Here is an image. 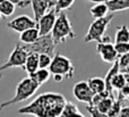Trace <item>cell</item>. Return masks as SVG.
I'll list each match as a JSON object with an SVG mask.
<instances>
[{
    "label": "cell",
    "instance_id": "obj_1",
    "mask_svg": "<svg viewBox=\"0 0 129 117\" xmlns=\"http://www.w3.org/2000/svg\"><path fill=\"white\" fill-rule=\"evenodd\" d=\"M66 102V98L61 93L44 92L38 96L31 104L19 108L18 113L34 117H59Z\"/></svg>",
    "mask_w": 129,
    "mask_h": 117
},
{
    "label": "cell",
    "instance_id": "obj_2",
    "mask_svg": "<svg viewBox=\"0 0 129 117\" xmlns=\"http://www.w3.org/2000/svg\"><path fill=\"white\" fill-rule=\"evenodd\" d=\"M51 36L56 45L59 43L66 42L67 40L74 39L76 36L73 25H71L70 20L64 11H61L58 14V17H57L53 27H52Z\"/></svg>",
    "mask_w": 129,
    "mask_h": 117
},
{
    "label": "cell",
    "instance_id": "obj_3",
    "mask_svg": "<svg viewBox=\"0 0 129 117\" xmlns=\"http://www.w3.org/2000/svg\"><path fill=\"white\" fill-rule=\"evenodd\" d=\"M40 86L35 83L34 81H32L29 77H25L16 86V92L11 99L4 101L2 104H0V111H2L5 108L11 106V105L18 104V102H22L27 100L28 98H31L32 96H34L38 91V89Z\"/></svg>",
    "mask_w": 129,
    "mask_h": 117
},
{
    "label": "cell",
    "instance_id": "obj_4",
    "mask_svg": "<svg viewBox=\"0 0 129 117\" xmlns=\"http://www.w3.org/2000/svg\"><path fill=\"white\" fill-rule=\"evenodd\" d=\"M113 17H114V14H108L103 18L94 19V22L89 25L86 35L84 36L85 42H92V41H96L98 43L103 42L105 36V32H107L108 27H109L111 20L113 19Z\"/></svg>",
    "mask_w": 129,
    "mask_h": 117
},
{
    "label": "cell",
    "instance_id": "obj_5",
    "mask_svg": "<svg viewBox=\"0 0 129 117\" xmlns=\"http://www.w3.org/2000/svg\"><path fill=\"white\" fill-rule=\"evenodd\" d=\"M48 71L50 72V74L59 75L62 79H73L75 74V67L70 59L61 54H56L54 57H52Z\"/></svg>",
    "mask_w": 129,
    "mask_h": 117
},
{
    "label": "cell",
    "instance_id": "obj_6",
    "mask_svg": "<svg viewBox=\"0 0 129 117\" xmlns=\"http://www.w3.org/2000/svg\"><path fill=\"white\" fill-rule=\"evenodd\" d=\"M20 45H22L23 49L27 54H38V55L47 54V55L52 56L54 54V50H56V44L53 42V39H52L51 34L40 36L32 44H22L20 43Z\"/></svg>",
    "mask_w": 129,
    "mask_h": 117
},
{
    "label": "cell",
    "instance_id": "obj_7",
    "mask_svg": "<svg viewBox=\"0 0 129 117\" xmlns=\"http://www.w3.org/2000/svg\"><path fill=\"white\" fill-rule=\"evenodd\" d=\"M26 57H27V52L23 49L20 43H17L15 45V48H14V50L11 51L10 56L8 57V59L0 66V73L5 69H9V68H13V67L24 68Z\"/></svg>",
    "mask_w": 129,
    "mask_h": 117
},
{
    "label": "cell",
    "instance_id": "obj_8",
    "mask_svg": "<svg viewBox=\"0 0 129 117\" xmlns=\"http://www.w3.org/2000/svg\"><path fill=\"white\" fill-rule=\"evenodd\" d=\"M7 26L10 30H13V31H15V32H18V33L20 34L28 29L36 27V22L27 15H20V16H18V17L14 18V19L10 20L9 23H7Z\"/></svg>",
    "mask_w": 129,
    "mask_h": 117
},
{
    "label": "cell",
    "instance_id": "obj_9",
    "mask_svg": "<svg viewBox=\"0 0 129 117\" xmlns=\"http://www.w3.org/2000/svg\"><path fill=\"white\" fill-rule=\"evenodd\" d=\"M56 19H57V14L54 11V9H51L50 11H48L47 14H44L39 19V22L36 23V29L39 30L40 36L51 34L52 27H53Z\"/></svg>",
    "mask_w": 129,
    "mask_h": 117
},
{
    "label": "cell",
    "instance_id": "obj_10",
    "mask_svg": "<svg viewBox=\"0 0 129 117\" xmlns=\"http://www.w3.org/2000/svg\"><path fill=\"white\" fill-rule=\"evenodd\" d=\"M73 95L78 101L85 102L86 105H91L92 99H93L94 95L88 88L86 81H80L74 85L73 88Z\"/></svg>",
    "mask_w": 129,
    "mask_h": 117
},
{
    "label": "cell",
    "instance_id": "obj_11",
    "mask_svg": "<svg viewBox=\"0 0 129 117\" xmlns=\"http://www.w3.org/2000/svg\"><path fill=\"white\" fill-rule=\"evenodd\" d=\"M96 51H98L101 59H102L104 63L113 64L114 61L118 59V55H117L116 50H114L113 43H111V42L98 43V45H96Z\"/></svg>",
    "mask_w": 129,
    "mask_h": 117
},
{
    "label": "cell",
    "instance_id": "obj_12",
    "mask_svg": "<svg viewBox=\"0 0 129 117\" xmlns=\"http://www.w3.org/2000/svg\"><path fill=\"white\" fill-rule=\"evenodd\" d=\"M31 5L34 14V20L36 23L44 14L53 9L51 7V0H31Z\"/></svg>",
    "mask_w": 129,
    "mask_h": 117
},
{
    "label": "cell",
    "instance_id": "obj_13",
    "mask_svg": "<svg viewBox=\"0 0 129 117\" xmlns=\"http://www.w3.org/2000/svg\"><path fill=\"white\" fill-rule=\"evenodd\" d=\"M118 73H119V65H118V60H116L113 64H112L111 68L108 71L107 75H105V77H104L105 92H107L108 95L112 96V97H113V89H112V86H111V81Z\"/></svg>",
    "mask_w": 129,
    "mask_h": 117
},
{
    "label": "cell",
    "instance_id": "obj_14",
    "mask_svg": "<svg viewBox=\"0 0 129 117\" xmlns=\"http://www.w3.org/2000/svg\"><path fill=\"white\" fill-rule=\"evenodd\" d=\"M39 38H40L39 30L36 29V27H33V29H28V30H26V31H24L23 33H20L19 41L22 44H32V43L35 42Z\"/></svg>",
    "mask_w": 129,
    "mask_h": 117
},
{
    "label": "cell",
    "instance_id": "obj_15",
    "mask_svg": "<svg viewBox=\"0 0 129 117\" xmlns=\"http://www.w3.org/2000/svg\"><path fill=\"white\" fill-rule=\"evenodd\" d=\"M23 69L27 72V74L31 75L39 69V55L38 54H27L25 65Z\"/></svg>",
    "mask_w": 129,
    "mask_h": 117
},
{
    "label": "cell",
    "instance_id": "obj_16",
    "mask_svg": "<svg viewBox=\"0 0 129 117\" xmlns=\"http://www.w3.org/2000/svg\"><path fill=\"white\" fill-rule=\"evenodd\" d=\"M86 83L93 92V95H99V93H102L105 91L104 80L101 77H91L86 81Z\"/></svg>",
    "mask_w": 129,
    "mask_h": 117
},
{
    "label": "cell",
    "instance_id": "obj_17",
    "mask_svg": "<svg viewBox=\"0 0 129 117\" xmlns=\"http://www.w3.org/2000/svg\"><path fill=\"white\" fill-rule=\"evenodd\" d=\"M50 75L51 74H50V72L48 69H41V68H39L33 74L28 75V77L40 86V85H42V84H44L45 82L50 79Z\"/></svg>",
    "mask_w": 129,
    "mask_h": 117
},
{
    "label": "cell",
    "instance_id": "obj_18",
    "mask_svg": "<svg viewBox=\"0 0 129 117\" xmlns=\"http://www.w3.org/2000/svg\"><path fill=\"white\" fill-rule=\"evenodd\" d=\"M109 11L117 13V11H123L129 9V0H110L107 2Z\"/></svg>",
    "mask_w": 129,
    "mask_h": 117
},
{
    "label": "cell",
    "instance_id": "obj_19",
    "mask_svg": "<svg viewBox=\"0 0 129 117\" xmlns=\"http://www.w3.org/2000/svg\"><path fill=\"white\" fill-rule=\"evenodd\" d=\"M59 117H85L82 113L79 111V109L77 108L75 104L70 101H67L64 105V108L62 110V113L60 114Z\"/></svg>",
    "mask_w": 129,
    "mask_h": 117
},
{
    "label": "cell",
    "instance_id": "obj_20",
    "mask_svg": "<svg viewBox=\"0 0 129 117\" xmlns=\"http://www.w3.org/2000/svg\"><path fill=\"white\" fill-rule=\"evenodd\" d=\"M129 42V27L126 24L117 27V32L114 35V43H125Z\"/></svg>",
    "mask_w": 129,
    "mask_h": 117
},
{
    "label": "cell",
    "instance_id": "obj_21",
    "mask_svg": "<svg viewBox=\"0 0 129 117\" xmlns=\"http://www.w3.org/2000/svg\"><path fill=\"white\" fill-rule=\"evenodd\" d=\"M123 100H125V97L122 96V93L120 91H118V98H117V100L113 101V105H112L111 109L109 110V113L107 114V117H118L121 108H122Z\"/></svg>",
    "mask_w": 129,
    "mask_h": 117
},
{
    "label": "cell",
    "instance_id": "obj_22",
    "mask_svg": "<svg viewBox=\"0 0 129 117\" xmlns=\"http://www.w3.org/2000/svg\"><path fill=\"white\" fill-rule=\"evenodd\" d=\"M89 11H91L92 16L94 17V19H99V18L105 17L109 13V9H108L107 4H98L92 7L89 9Z\"/></svg>",
    "mask_w": 129,
    "mask_h": 117
},
{
    "label": "cell",
    "instance_id": "obj_23",
    "mask_svg": "<svg viewBox=\"0 0 129 117\" xmlns=\"http://www.w3.org/2000/svg\"><path fill=\"white\" fill-rule=\"evenodd\" d=\"M113 101H114L113 97H107V98H104V99H102L96 106H94V107H96V109H98L102 115H104L107 117V114L109 113V110L111 109L112 105H113Z\"/></svg>",
    "mask_w": 129,
    "mask_h": 117
},
{
    "label": "cell",
    "instance_id": "obj_24",
    "mask_svg": "<svg viewBox=\"0 0 129 117\" xmlns=\"http://www.w3.org/2000/svg\"><path fill=\"white\" fill-rule=\"evenodd\" d=\"M16 6L6 0H0V15L1 17H9L14 14Z\"/></svg>",
    "mask_w": 129,
    "mask_h": 117
},
{
    "label": "cell",
    "instance_id": "obj_25",
    "mask_svg": "<svg viewBox=\"0 0 129 117\" xmlns=\"http://www.w3.org/2000/svg\"><path fill=\"white\" fill-rule=\"evenodd\" d=\"M111 86L113 90H118V91H121L123 88L126 86V79H125V75L122 73L119 72L116 76L112 79L111 81Z\"/></svg>",
    "mask_w": 129,
    "mask_h": 117
},
{
    "label": "cell",
    "instance_id": "obj_26",
    "mask_svg": "<svg viewBox=\"0 0 129 117\" xmlns=\"http://www.w3.org/2000/svg\"><path fill=\"white\" fill-rule=\"evenodd\" d=\"M74 2H75V0H57L53 9L56 11V14L58 15L59 13L66 10V9H70L73 7Z\"/></svg>",
    "mask_w": 129,
    "mask_h": 117
},
{
    "label": "cell",
    "instance_id": "obj_27",
    "mask_svg": "<svg viewBox=\"0 0 129 117\" xmlns=\"http://www.w3.org/2000/svg\"><path fill=\"white\" fill-rule=\"evenodd\" d=\"M52 60V56L47 54H41L39 55V68L41 69H48Z\"/></svg>",
    "mask_w": 129,
    "mask_h": 117
},
{
    "label": "cell",
    "instance_id": "obj_28",
    "mask_svg": "<svg viewBox=\"0 0 129 117\" xmlns=\"http://www.w3.org/2000/svg\"><path fill=\"white\" fill-rule=\"evenodd\" d=\"M114 50H116L117 55L119 56H122V55L129 52V42H125V43H114L113 44Z\"/></svg>",
    "mask_w": 129,
    "mask_h": 117
},
{
    "label": "cell",
    "instance_id": "obj_29",
    "mask_svg": "<svg viewBox=\"0 0 129 117\" xmlns=\"http://www.w3.org/2000/svg\"><path fill=\"white\" fill-rule=\"evenodd\" d=\"M117 60H118L119 71L122 69V68H125L126 66L129 65V52H127V54H125V55H122V56H119Z\"/></svg>",
    "mask_w": 129,
    "mask_h": 117
},
{
    "label": "cell",
    "instance_id": "obj_30",
    "mask_svg": "<svg viewBox=\"0 0 129 117\" xmlns=\"http://www.w3.org/2000/svg\"><path fill=\"white\" fill-rule=\"evenodd\" d=\"M11 4H14L15 6H18L19 8H26L31 5V0H6Z\"/></svg>",
    "mask_w": 129,
    "mask_h": 117
},
{
    "label": "cell",
    "instance_id": "obj_31",
    "mask_svg": "<svg viewBox=\"0 0 129 117\" xmlns=\"http://www.w3.org/2000/svg\"><path fill=\"white\" fill-rule=\"evenodd\" d=\"M86 109L88 110V113L91 114L92 117H105L104 115H102V114L100 113V111L96 109V107L94 106H91V105H87L86 106Z\"/></svg>",
    "mask_w": 129,
    "mask_h": 117
},
{
    "label": "cell",
    "instance_id": "obj_32",
    "mask_svg": "<svg viewBox=\"0 0 129 117\" xmlns=\"http://www.w3.org/2000/svg\"><path fill=\"white\" fill-rule=\"evenodd\" d=\"M118 117H129V106L127 107H122L119 113Z\"/></svg>",
    "mask_w": 129,
    "mask_h": 117
},
{
    "label": "cell",
    "instance_id": "obj_33",
    "mask_svg": "<svg viewBox=\"0 0 129 117\" xmlns=\"http://www.w3.org/2000/svg\"><path fill=\"white\" fill-rule=\"evenodd\" d=\"M86 1L94 2V4H107V2L110 1V0H86Z\"/></svg>",
    "mask_w": 129,
    "mask_h": 117
},
{
    "label": "cell",
    "instance_id": "obj_34",
    "mask_svg": "<svg viewBox=\"0 0 129 117\" xmlns=\"http://www.w3.org/2000/svg\"><path fill=\"white\" fill-rule=\"evenodd\" d=\"M119 72L122 73V74H129V65H128V66H126V67H125V68H122V69H120Z\"/></svg>",
    "mask_w": 129,
    "mask_h": 117
},
{
    "label": "cell",
    "instance_id": "obj_35",
    "mask_svg": "<svg viewBox=\"0 0 129 117\" xmlns=\"http://www.w3.org/2000/svg\"><path fill=\"white\" fill-rule=\"evenodd\" d=\"M53 80H54V81H56V82H62V77H61V76H59V75H53Z\"/></svg>",
    "mask_w": 129,
    "mask_h": 117
},
{
    "label": "cell",
    "instance_id": "obj_36",
    "mask_svg": "<svg viewBox=\"0 0 129 117\" xmlns=\"http://www.w3.org/2000/svg\"><path fill=\"white\" fill-rule=\"evenodd\" d=\"M126 79V85H129V74H123Z\"/></svg>",
    "mask_w": 129,
    "mask_h": 117
},
{
    "label": "cell",
    "instance_id": "obj_37",
    "mask_svg": "<svg viewBox=\"0 0 129 117\" xmlns=\"http://www.w3.org/2000/svg\"><path fill=\"white\" fill-rule=\"evenodd\" d=\"M1 77H2V73H0V80H1Z\"/></svg>",
    "mask_w": 129,
    "mask_h": 117
},
{
    "label": "cell",
    "instance_id": "obj_38",
    "mask_svg": "<svg viewBox=\"0 0 129 117\" xmlns=\"http://www.w3.org/2000/svg\"><path fill=\"white\" fill-rule=\"evenodd\" d=\"M0 19H1V15H0Z\"/></svg>",
    "mask_w": 129,
    "mask_h": 117
}]
</instances>
